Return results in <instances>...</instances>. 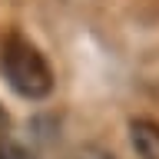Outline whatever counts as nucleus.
Segmentation results:
<instances>
[{
    "instance_id": "nucleus-1",
    "label": "nucleus",
    "mask_w": 159,
    "mask_h": 159,
    "mask_svg": "<svg viewBox=\"0 0 159 159\" xmlns=\"http://www.w3.org/2000/svg\"><path fill=\"white\" fill-rule=\"evenodd\" d=\"M0 73L10 83V89L20 93L23 99H43L53 89V70H50L47 57L17 33L7 37L0 50Z\"/></svg>"
},
{
    "instance_id": "nucleus-2",
    "label": "nucleus",
    "mask_w": 159,
    "mask_h": 159,
    "mask_svg": "<svg viewBox=\"0 0 159 159\" xmlns=\"http://www.w3.org/2000/svg\"><path fill=\"white\" fill-rule=\"evenodd\" d=\"M129 139L139 159H159V123L152 119H133L129 123Z\"/></svg>"
},
{
    "instance_id": "nucleus-3",
    "label": "nucleus",
    "mask_w": 159,
    "mask_h": 159,
    "mask_svg": "<svg viewBox=\"0 0 159 159\" xmlns=\"http://www.w3.org/2000/svg\"><path fill=\"white\" fill-rule=\"evenodd\" d=\"M0 159H33V152H27L13 139H0Z\"/></svg>"
},
{
    "instance_id": "nucleus-4",
    "label": "nucleus",
    "mask_w": 159,
    "mask_h": 159,
    "mask_svg": "<svg viewBox=\"0 0 159 159\" xmlns=\"http://www.w3.org/2000/svg\"><path fill=\"white\" fill-rule=\"evenodd\" d=\"M70 159H113L106 152V149H99V146H83V149H76Z\"/></svg>"
},
{
    "instance_id": "nucleus-5",
    "label": "nucleus",
    "mask_w": 159,
    "mask_h": 159,
    "mask_svg": "<svg viewBox=\"0 0 159 159\" xmlns=\"http://www.w3.org/2000/svg\"><path fill=\"white\" fill-rule=\"evenodd\" d=\"M7 123H10V116L3 113V106H0V129H7Z\"/></svg>"
}]
</instances>
